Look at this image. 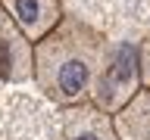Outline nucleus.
I'll return each mask as SVG.
<instances>
[{
	"instance_id": "f257e3e1",
	"label": "nucleus",
	"mask_w": 150,
	"mask_h": 140,
	"mask_svg": "<svg viewBox=\"0 0 150 140\" xmlns=\"http://www.w3.org/2000/svg\"><path fill=\"white\" fill-rule=\"evenodd\" d=\"M35 78L56 103H81L91 97L103 65V37L78 19H59L50 34L31 44Z\"/></svg>"
},
{
	"instance_id": "f03ea898",
	"label": "nucleus",
	"mask_w": 150,
	"mask_h": 140,
	"mask_svg": "<svg viewBox=\"0 0 150 140\" xmlns=\"http://www.w3.org/2000/svg\"><path fill=\"white\" fill-rule=\"evenodd\" d=\"M141 84V56L138 47L119 44L112 56L100 65V75L94 81V100L103 112H119L125 103L138 93Z\"/></svg>"
},
{
	"instance_id": "7ed1b4c3",
	"label": "nucleus",
	"mask_w": 150,
	"mask_h": 140,
	"mask_svg": "<svg viewBox=\"0 0 150 140\" xmlns=\"http://www.w3.org/2000/svg\"><path fill=\"white\" fill-rule=\"evenodd\" d=\"M31 75H35L31 41L19 31V25L0 3V81H25Z\"/></svg>"
},
{
	"instance_id": "20e7f679",
	"label": "nucleus",
	"mask_w": 150,
	"mask_h": 140,
	"mask_svg": "<svg viewBox=\"0 0 150 140\" xmlns=\"http://www.w3.org/2000/svg\"><path fill=\"white\" fill-rule=\"evenodd\" d=\"M0 3L31 44H38L44 34H50L53 25L63 19L59 0H0Z\"/></svg>"
},
{
	"instance_id": "39448f33",
	"label": "nucleus",
	"mask_w": 150,
	"mask_h": 140,
	"mask_svg": "<svg viewBox=\"0 0 150 140\" xmlns=\"http://www.w3.org/2000/svg\"><path fill=\"white\" fill-rule=\"evenodd\" d=\"M138 56H141V81L150 87V37H147V44L138 50Z\"/></svg>"
},
{
	"instance_id": "423d86ee",
	"label": "nucleus",
	"mask_w": 150,
	"mask_h": 140,
	"mask_svg": "<svg viewBox=\"0 0 150 140\" xmlns=\"http://www.w3.org/2000/svg\"><path fill=\"white\" fill-rule=\"evenodd\" d=\"M75 140H100V134H94V131H81V134H75Z\"/></svg>"
}]
</instances>
